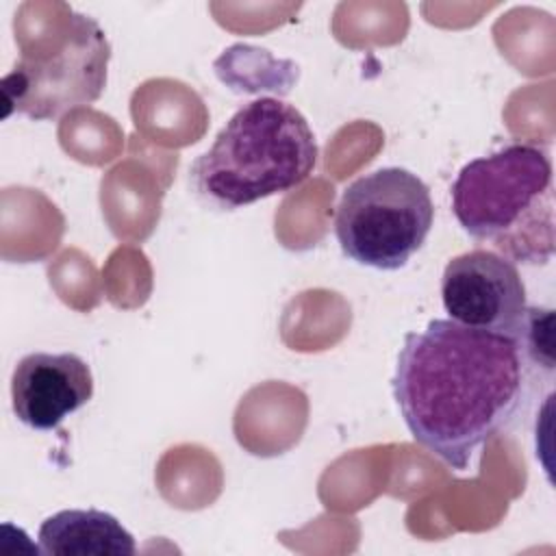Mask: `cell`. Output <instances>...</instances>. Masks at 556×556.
I'll list each match as a JSON object with an SVG mask.
<instances>
[{
    "mask_svg": "<svg viewBox=\"0 0 556 556\" xmlns=\"http://www.w3.org/2000/svg\"><path fill=\"white\" fill-rule=\"evenodd\" d=\"M534 371L515 337L432 319L404 337L393 397L410 437L465 471L517 419Z\"/></svg>",
    "mask_w": 556,
    "mask_h": 556,
    "instance_id": "obj_1",
    "label": "cell"
},
{
    "mask_svg": "<svg viewBox=\"0 0 556 556\" xmlns=\"http://www.w3.org/2000/svg\"><path fill=\"white\" fill-rule=\"evenodd\" d=\"M39 552L52 556H132V534L96 508H67L48 517L37 532Z\"/></svg>",
    "mask_w": 556,
    "mask_h": 556,
    "instance_id": "obj_8",
    "label": "cell"
},
{
    "mask_svg": "<svg viewBox=\"0 0 556 556\" xmlns=\"http://www.w3.org/2000/svg\"><path fill=\"white\" fill-rule=\"evenodd\" d=\"M315 163L317 143L306 117L278 98H256L191 163L189 185L202 204L235 211L295 189Z\"/></svg>",
    "mask_w": 556,
    "mask_h": 556,
    "instance_id": "obj_2",
    "label": "cell"
},
{
    "mask_svg": "<svg viewBox=\"0 0 556 556\" xmlns=\"http://www.w3.org/2000/svg\"><path fill=\"white\" fill-rule=\"evenodd\" d=\"M452 211L471 239L515 265H545L556 243L549 154L508 143L465 163L452 185Z\"/></svg>",
    "mask_w": 556,
    "mask_h": 556,
    "instance_id": "obj_3",
    "label": "cell"
},
{
    "mask_svg": "<svg viewBox=\"0 0 556 556\" xmlns=\"http://www.w3.org/2000/svg\"><path fill=\"white\" fill-rule=\"evenodd\" d=\"M552 328H554V311L528 306L523 326L517 334V341L534 369L543 367L545 371L554 369L552 358Z\"/></svg>",
    "mask_w": 556,
    "mask_h": 556,
    "instance_id": "obj_9",
    "label": "cell"
},
{
    "mask_svg": "<svg viewBox=\"0 0 556 556\" xmlns=\"http://www.w3.org/2000/svg\"><path fill=\"white\" fill-rule=\"evenodd\" d=\"M441 300L452 321L515 339L528 311L526 285L517 265L484 248L447 261L441 276Z\"/></svg>",
    "mask_w": 556,
    "mask_h": 556,
    "instance_id": "obj_6",
    "label": "cell"
},
{
    "mask_svg": "<svg viewBox=\"0 0 556 556\" xmlns=\"http://www.w3.org/2000/svg\"><path fill=\"white\" fill-rule=\"evenodd\" d=\"M93 397V376L74 352H30L11 376V406L24 426L52 430Z\"/></svg>",
    "mask_w": 556,
    "mask_h": 556,
    "instance_id": "obj_7",
    "label": "cell"
},
{
    "mask_svg": "<svg viewBox=\"0 0 556 556\" xmlns=\"http://www.w3.org/2000/svg\"><path fill=\"white\" fill-rule=\"evenodd\" d=\"M109 61L111 43L102 26L85 13L70 11L56 35L26 46L4 74L7 115L20 113L43 122L96 102L106 85Z\"/></svg>",
    "mask_w": 556,
    "mask_h": 556,
    "instance_id": "obj_5",
    "label": "cell"
},
{
    "mask_svg": "<svg viewBox=\"0 0 556 556\" xmlns=\"http://www.w3.org/2000/svg\"><path fill=\"white\" fill-rule=\"evenodd\" d=\"M432 222L428 185L404 167H382L343 189L334 237L354 263L393 271L419 252Z\"/></svg>",
    "mask_w": 556,
    "mask_h": 556,
    "instance_id": "obj_4",
    "label": "cell"
}]
</instances>
